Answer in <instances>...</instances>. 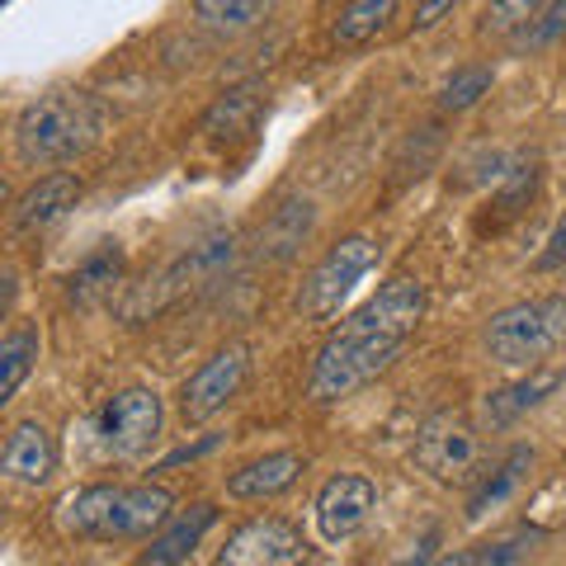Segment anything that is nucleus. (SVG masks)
Returning <instances> with one entry per match:
<instances>
[{
	"label": "nucleus",
	"mask_w": 566,
	"mask_h": 566,
	"mask_svg": "<svg viewBox=\"0 0 566 566\" xmlns=\"http://www.w3.org/2000/svg\"><path fill=\"white\" fill-rule=\"evenodd\" d=\"M237 260H241V237H232V232L203 237L199 245H189L180 260H170L166 270L151 279V289H142V293L133 297V303H128V316L161 312V307H170V303H180L185 293L208 289V283H218Z\"/></svg>",
	"instance_id": "nucleus-6"
},
{
	"label": "nucleus",
	"mask_w": 566,
	"mask_h": 566,
	"mask_svg": "<svg viewBox=\"0 0 566 566\" xmlns=\"http://www.w3.org/2000/svg\"><path fill=\"white\" fill-rule=\"evenodd\" d=\"M534 189H538V166H534V161L510 170L505 189L495 193V212H501V222H510V218H515V212H520L528 199H534Z\"/></svg>",
	"instance_id": "nucleus-27"
},
{
	"label": "nucleus",
	"mask_w": 566,
	"mask_h": 566,
	"mask_svg": "<svg viewBox=\"0 0 566 566\" xmlns=\"http://www.w3.org/2000/svg\"><path fill=\"white\" fill-rule=\"evenodd\" d=\"M416 463L424 472H434L439 482L472 476V468H476V430L468 424V416L439 411V416L424 420L420 434H416Z\"/></svg>",
	"instance_id": "nucleus-11"
},
{
	"label": "nucleus",
	"mask_w": 566,
	"mask_h": 566,
	"mask_svg": "<svg viewBox=\"0 0 566 566\" xmlns=\"http://www.w3.org/2000/svg\"><path fill=\"white\" fill-rule=\"evenodd\" d=\"M566 340V297L547 293L534 303H515L486 322V354L505 368H534Z\"/></svg>",
	"instance_id": "nucleus-4"
},
{
	"label": "nucleus",
	"mask_w": 566,
	"mask_h": 566,
	"mask_svg": "<svg viewBox=\"0 0 566 566\" xmlns=\"http://www.w3.org/2000/svg\"><path fill=\"white\" fill-rule=\"evenodd\" d=\"M0 468H6V476H14V482H24V486H43L52 476V468H57V444H52V434L39 420H20L6 434Z\"/></svg>",
	"instance_id": "nucleus-12"
},
{
	"label": "nucleus",
	"mask_w": 566,
	"mask_h": 566,
	"mask_svg": "<svg viewBox=\"0 0 566 566\" xmlns=\"http://www.w3.org/2000/svg\"><path fill=\"white\" fill-rule=\"evenodd\" d=\"M104 133V104L91 91H48L14 118V151L24 166L76 161Z\"/></svg>",
	"instance_id": "nucleus-2"
},
{
	"label": "nucleus",
	"mask_w": 566,
	"mask_h": 566,
	"mask_svg": "<svg viewBox=\"0 0 566 566\" xmlns=\"http://www.w3.org/2000/svg\"><path fill=\"white\" fill-rule=\"evenodd\" d=\"M538 270H543V274H553V270H566V212L557 218L553 237H547V245H543V255H538Z\"/></svg>",
	"instance_id": "nucleus-29"
},
{
	"label": "nucleus",
	"mask_w": 566,
	"mask_h": 566,
	"mask_svg": "<svg viewBox=\"0 0 566 566\" xmlns=\"http://www.w3.org/2000/svg\"><path fill=\"white\" fill-rule=\"evenodd\" d=\"M33 364H39V331L33 326L10 331L6 340H0V401L20 397V387L33 374Z\"/></svg>",
	"instance_id": "nucleus-22"
},
{
	"label": "nucleus",
	"mask_w": 566,
	"mask_h": 566,
	"mask_svg": "<svg viewBox=\"0 0 566 566\" xmlns=\"http://www.w3.org/2000/svg\"><path fill=\"white\" fill-rule=\"evenodd\" d=\"M175 520V495L166 486H85L62 505V524L76 538L137 543L156 538Z\"/></svg>",
	"instance_id": "nucleus-3"
},
{
	"label": "nucleus",
	"mask_w": 566,
	"mask_h": 566,
	"mask_svg": "<svg viewBox=\"0 0 566 566\" xmlns=\"http://www.w3.org/2000/svg\"><path fill=\"white\" fill-rule=\"evenodd\" d=\"M374 264H378V241L374 237L335 241L331 251L312 264L303 289H297V316H307V322H331V316L354 297V289L374 274Z\"/></svg>",
	"instance_id": "nucleus-5"
},
{
	"label": "nucleus",
	"mask_w": 566,
	"mask_h": 566,
	"mask_svg": "<svg viewBox=\"0 0 566 566\" xmlns=\"http://www.w3.org/2000/svg\"><path fill=\"white\" fill-rule=\"evenodd\" d=\"M397 6L392 0H359V6H345L335 14V43H368L374 33H382L392 24Z\"/></svg>",
	"instance_id": "nucleus-23"
},
{
	"label": "nucleus",
	"mask_w": 566,
	"mask_h": 566,
	"mask_svg": "<svg viewBox=\"0 0 566 566\" xmlns=\"http://www.w3.org/2000/svg\"><path fill=\"white\" fill-rule=\"evenodd\" d=\"M543 543L538 528H510V534L491 538V543H476V547H458L439 566H520L534 557V547Z\"/></svg>",
	"instance_id": "nucleus-20"
},
{
	"label": "nucleus",
	"mask_w": 566,
	"mask_h": 566,
	"mask_svg": "<svg viewBox=\"0 0 566 566\" xmlns=\"http://www.w3.org/2000/svg\"><path fill=\"white\" fill-rule=\"evenodd\" d=\"M123 245L118 241H99L91 255H85L76 270H71V279H66V293H71V303L76 307H91V303H99L104 293H114L118 283H123Z\"/></svg>",
	"instance_id": "nucleus-18"
},
{
	"label": "nucleus",
	"mask_w": 566,
	"mask_h": 566,
	"mask_svg": "<svg viewBox=\"0 0 566 566\" xmlns=\"http://www.w3.org/2000/svg\"><path fill=\"white\" fill-rule=\"evenodd\" d=\"M255 123H260V95L241 85V91L218 95V104L203 114V137L212 147H237V142L255 133Z\"/></svg>",
	"instance_id": "nucleus-19"
},
{
	"label": "nucleus",
	"mask_w": 566,
	"mask_h": 566,
	"mask_svg": "<svg viewBox=\"0 0 566 566\" xmlns=\"http://www.w3.org/2000/svg\"><path fill=\"white\" fill-rule=\"evenodd\" d=\"M416 14H420L416 24H420V29H430V24H439V14H453V0H439V6H420Z\"/></svg>",
	"instance_id": "nucleus-31"
},
{
	"label": "nucleus",
	"mask_w": 566,
	"mask_h": 566,
	"mask_svg": "<svg viewBox=\"0 0 566 566\" xmlns=\"http://www.w3.org/2000/svg\"><path fill=\"white\" fill-rule=\"evenodd\" d=\"M424 283L411 274L387 279L382 289L368 297L364 307H354L340 326L326 335V345L316 349L307 392L312 401H340L349 392H359L364 382H374L382 368L397 364V354L424 322Z\"/></svg>",
	"instance_id": "nucleus-1"
},
{
	"label": "nucleus",
	"mask_w": 566,
	"mask_h": 566,
	"mask_svg": "<svg viewBox=\"0 0 566 566\" xmlns=\"http://www.w3.org/2000/svg\"><path fill=\"white\" fill-rule=\"evenodd\" d=\"M562 382H566L562 368H534L528 378L501 387V392H491L482 401V420L491 424V430H505V424H515L520 416L538 411V406L553 397V392H562Z\"/></svg>",
	"instance_id": "nucleus-13"
},
{
	"label": "nucleus",
	"mask_w": 566,
	"mask_h": 566,
	"mask_svg": "<svg viewBox=\"0 0 566 566\" xmlns=\"http://www.w3.org/2000/svg\"><path fill=\"white\" fill-rule=\"evenodd\" d=\"M161 420H166V411H161V397H156L151 387H123V392H114L99 406L95 434H99L104 453L137 458L161 439Z\"/></svg>",
	"instance_id": "nucleus-8"
},
{
	"label": "nucleus",
	"mask_w": 566,
	"mask_h": 566,
	"mask_svg": "<svg viewBox=\"0 0 566 566\" xmlns=\"http://www.w3.org/2000/svg\"><path fill=\"white\" fill-rule=\"evenodd\" d=\"M534 14V6L528 0H515V6H491L486 14H482V29L486 33H520V24Z\"/></svg>",
	"instance_id": "nucleus-28"
},
{
	"label": "nucleus",
	"mask_w": 566,
	"mask_h": 566,
	"mask_svg": "<svg viewBox=\"0 0 566 566\" xmlns=\"http://www.w3.org/2000/svg\"><path fill=\"white\" fill-rule=\"evenodd\" d=\"M491 85H495V71L486 62H468V66H458L453 76L444 81V91H439V104H444L449 114H463L472 109L482 95H491Z\"/></svg>",
	"instance_id": "nucleus-24"
},
{
	"label": "nucleus",
	"mask_w": 566,
	"mask_h": 566,
	"mask_svg": "<svg viewBox=\"0 0 566 566\" xmlns=\"http://www.w3.org/2000/svg\"><path fill=\"white\" fill-rule=\"evenodd\" d=\"M566 33V6H534V14L520 24V33H510L515 52H538L547 43H557Z\"/></svg>",
	"instance_id": "nucleus-25"
},
{
	"label": "nucleus",
	"mask_w": 566,
	"mask_h": 566,
	"mask_svg": "<svg viewBox=\"0 0 566 566\" xmlns=\"http://www.w3.org/2000/svg\"><path fill=\"white\" fill-rule=\"evenodd\" d=\"M434 543H439V528H430V534H424V543H420L416 553L406 557L401 566H430V557H434Z\"/></svg>",
	"instance_id": "nucleus-30"
},
{
	"label": "nucleus",
	"mask_w": 566,
	"mask_h": 566,
	"mask_svg": "<svg viewBox=\"0 0 566 566\" xmlns=\"http://www.w3.org/2000/svg\"><path fill=\"white\" fill-rule=\"evenodd\" d=\"M193 14L208 24V29H251V24H260L264 14H270V6H255V0H203V6H193Z\"/></svg>",
	"instance_id": "nucleus-26"
},
{
	"label": "nucleus",
	"mask_w": 566,
	"mask_h": 566,
	"mask_svg": "<svg viewBox=\"0 0 566 566\" xmlns=\"http://www.w3.org/2000/svg\"><path fill=\"white\" fill-rule=\"evenodd\" d=\"M297 476H303V458L297 453H264L227 476V495H237V501H264V495L289 491Z\"/></svg>",
	"instance_id": "nucleus-16"
},
{
	"label": "nucleus",
	"mask_w": 566,
	"mask_h": 566,
	"mask_svg": "<svg viewBox=\"0 0 566 566\" xmlns=\"http://www.w3.org/2000/svg\"><path fill=\"white\" fill-rule=\"evenodd\" d=\"M528 468H534V449H528V444H515V449L501 458V463H495V468L482 476V482H476V491L468 495V520L476 524V520H486L491 510H501L510 495L524 486Z\"/></svg>",
	"instance_id": "nucleus-17"
},
{
	"label": "nucleus",
	"mask_w": 566,
	"mask_h": 566,
	"mask_svg": "<svg viewBox=\"0 0 566 566\" xmlns=\"http://www.w3.org/2000/svg\"><path fill=\"white\" fill-rule=\"evenodd\" d=\"M212 444H218V439H203V444H189V449H175V453L166 458V463H161V468H175V463H189V458H199V453H208Z\"/></svg>",
	"instance_id": "nucleus-32"
},
{
	"label": "nucleus",
	"mask_w": 566,
	"mask_h": 566,
	"mask_svg": "<svg viewBox=\"0 0 566 566\" xmlns=\"http://www.w3.org/2000/svg\"><path fill=\"white\" fill-rule=\"evenodd\" d=\"M212 566H312V543L293 520L255 515L227 534Z\"/></svg>",
	"instance_id": "nucleus-7"
},
{
	"label": "nucleus",
	"mask_w": 566,
	"mask_h": 566,
	"mask_svg": "<svg viewBox=\"0 0 566 566\" xmlns=\"http://www.w3.org/2000/svg\"><path fill=\"white\" fill-rule=\"evenodd\" d=\"M218 524V510H212L208 501L199 505H189L185 515H175L161 534L151 538V547L137 557V566H180L185 557H193V547L203 543V534Z\"/></svg>",
	"instance_id": "nucleus-14"
},
{
	"label": "nucleus",
	"mask_w": 566,
	"mask_h": 566,
	"mask_svg": "<svg viewBox=\"0 0 566 566\" xmlns=\"http://www.w3.org/2000/svg\"><path fill=\"white\" fill-rule=\"evenodd\" d=\"M76 199H81L76 175H48V180H39L14 203V227H20V232H43V227L66 218V212L76 208Z\"/></svg>",
	"instance_id": "nucleus-15"
},
{
	"label": "nucleus",
	"mask_w": 566,
	"mask_h": 566,
	"mask_svg": "<svg viewBox=\"0 0 566 566\" xmlns=\"http://www.w3.org/2000/svg\"><path fill=\"white\" fill-rule=\"evenodd\" d=\"M312 203L307 199H289V203H279L270 212V222H264V232H260V245L270 251L274 260H289L297 245H303V237L312 232Z\"/></svg>",
	"instance_id": "nucleus-21"
},
{
	"label": "nucleus",
	"mask_w": 566,
	"mask_h": 566,
	"mask_svg": "<svg viewBox=\"0 0 566 566\" xmlns=\"http://www.w3.org/2000/svg\"><path fill=\"white\" fill-rule=\"evenodd\" d=\"M312 510H316V534L326 543H349L368 524V515L378 510V486H374V476H364V472H335L331 482L316 491Z\"/></svg>",
	"instance_id": "nucleus-10"
},
{
	"label": "nucleus",
	"mask_w": 566,
	"mask_h": 566,
	"mask_svg": "<svg viewBox=\"0 0 566 566\" xmlns=\"http://www.w3.org/2000/svg\"><path fill=\"white\" fill-rule=\"evenodd\" d=\"M245 374H251V349H245L241 340L222 345L212 359H203L185 378V387H180V416H185V424H203V420L218 416L222 406L241 392Z\"/></svg>",
	"instance_id": "nucleus-9"
}]
</instances>
